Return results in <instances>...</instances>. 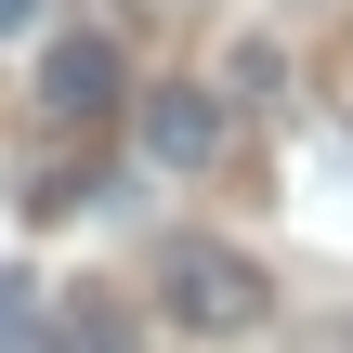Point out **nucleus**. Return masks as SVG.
Listing matches in <instances>:
<instances>
[{"instance_id":"1","label":"nucleus","mask_w":353,"mask_h":353,"mask_svg":"<svg viewBox=\"0 0 353 353\" xmlns=\"http://www.w3.org/2000/svg\"><path fill=\"white\" fill-rule=\"evenodd\" d=\"M157 301H170L196 341H249V327L275 314V275H262L236 236H170V249H157Z\"/></svg>"},{"instance_id":"2","label":"nucleus","mask_w":353,"mask_h":353,"mask_svg":"<svg viewBox=\"0 0 353 353\" xmlns=\"http://www.w3.org/2000/svg\"><path fill=\"white\" fill-rule=\"evenodd\" d=\"M131 144H144V170L196 183V170L236 144V105H223L210 79H157V92H131Z\"/></svg>"},{"instance_id":"3","label":"nucleus","mask_w":353,"mask_h":353,"mask_svg":"<svg viewBox=\"0 0 353 353\" xmlns=\"http://www.w3.org/2000/svg\"><path fill=\"white\" fill-rule=\"evenodd\" d=\"M131 105V65H118V39L105 26H52V52H39V118H65V131H105Z\"/></svg>"},{"instance_id":"4","label":"nucleus","mask_w":353,"mask_h":353,"mask_svg":"<svg viewBox=\"0 0 353 353\" xmlns=\"http://www.w3.org/2000/svg\"><path fill=\"white\" fill-rule=\"evenodd\" d=\"M39 353H144V314H131L118 288H65L52 327H39Z\"/></svg>"},{"instance_id":"5","label":"nucleus","mask_w":353,"mask_h":353,"mask_svg":"<svg viewBox=\"0 0 353 353\" xmlns=\"http://www.w3.org/2000/svg\"><path fill=\"white\" fill-rule=\"evenodd\" d=\"M39 327H52V314H39V288H26V275L0 262V353H26V341H39Z\"/></svg>"},{"instance_id":"6","label":"nucleus","mask_w":353,"mask_h":353,"mask_svg":"<svg viewBox=\"0 0 353 353\" xmlns=\"http://www.w3.org/2000/svg\"><path fill=\"white\" fill-rule=\"evenodd\" d=\"M13 26H39V0H0V39H13Z\"/></svg>"}]
</instances>
